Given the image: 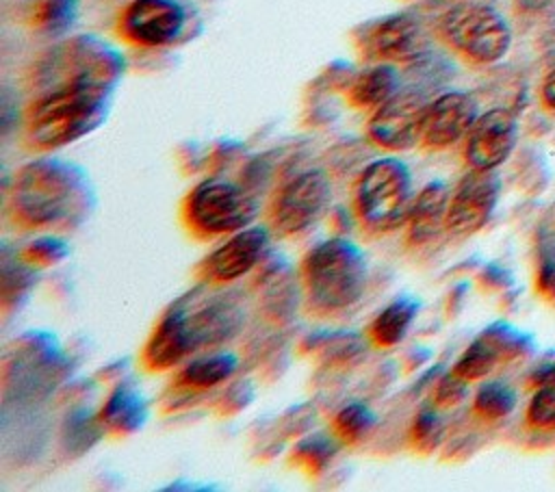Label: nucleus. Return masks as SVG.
I'll list each match as a JSON object with an SVG mask.
<instances>
[{
    "instance_id": "obj_31",
    "label": "nucleus",
    "mask_w": 555,
    "mask_h": 492,
    "mask_svg": "<svg viewBox=\"0 0 555 492\" xmlns=\"http://www.w3.org/2000/svg\"><path fill=\"white\" fill-rule=\"evenodd\" d=\"M440 436H442V420H440V416L434 410L423 407L416 414L414 425H412V440H414V444L421 451H431L434 446H438Z\"/></svg>"
},
{
    "instance_id": "obj_21",
    "label": "nucleus",
    "mask_w": 555,
    "mask_h": 492,
    "mask_svg": "<svg viewBox=\"0 0 555 492\" xmlns=\"http://www.w3.org/2000/svg\"><path fill=\"white\" fill-rule=\"evenodd\" d=\"M421 308V301L412 295H401L392 299L369 325V336L377 347H395L399 345L412 321L416 319Z\"/></svg>"
},
{
    "instance_id": "obj_6",
    "label": "nucleus",
    "mask_w": 555,
    "mask_h": 492,
    "mask_svg": "<svg viewBox=\"0 0 555 492\" xmlns=\"http://www.w3.org/2000/svg\"><path fill=\"white\" fill-rule=\"evenodd\" d=\"M444 41L475 63H496L512 43L505 17L490 4L460 2L440 17Z\"/></svg>"
},
{
    "instance_id": "obj_32",
    "label": "nucleus",
    "mask_w": 555,
    "mask_h": 492,
    "mask_svg": "<svg viewBox=\"0 0 555 492\" xmlns=\"http://www.w3.org/2000/svg\"><path fill=\"white\" fill-rule=\"evenodd\" d=\"M466 384H468V381H464L462 377H457V375L451 371V375H447V377L438 384L436 401H438L440 405H453V403L462 401Z\"/></svg>"
},
{
    "instance_id": "obj_27",
    "label": "nucleus",
    "mask_w": 555,
    "mask_h": 492,
    "mask_svg": "<svg viewBox=\"0 0 555 492\" xmlns=\"http://www.w3.org/2000/svg\"><path fill=\"white\" fill-rule=\"evenodd\" d=\"M35 275H33V264L28 260H9V256H4L2 260V301L4 306L11 303V299L17 301L20 295H26L28 288L33 286Z\"/></svg>"
},
{
    "instance_id": "obj_28",
    "label": "nucleus",
    "mask_w": 555,
    "mask_h": 492,
    "mask_svg": "<svg viewBox=\"0 0 555 492\" xmlns=\"http://www.w3.org/2000/svg\"><path fill=\"white\" fill-rule=\"evenodd\" d=\"M336 453V442L330 436H310L295 449V459L304 466H308L312 472L323 470L325 464Z\"/></svg>"
},
{
    "instance_id": "obj_33",
    "label": "nucleus",
    "mask_w": 555,
    "mask_h": 492,
    "mask_svg": "<svg viewBox=\"0 0 555 492\" xmlns=\"http://www.w3.org/2000/svg\"><path fill=\"white\" fill-rule=\"evenodd\" d=\"M540 288L544 290V295H555V260H544L540 267V275H538Z\"/></svg>"
},
{
    "instance_id": "obj_18",
    "label": "nucleus",
    "mask_w": 555,
    "mask_h": 492,
    "mask_svg": "<svg viewBox=\"0 0 555 492\" xmlns=\"http://www.w3.org/2000/svg\"><path fill=\"white\" fill-rule=\"evenodd\" d=\"M186 323L197 351L202 347H215L230 340L238 332L243 323V314L232 301L221 299V301H210L208 306L195 312L186 310Z\"/></svg>"
},
{
    "instance_id": "obj_23",
    "label": "nucleus",
    "mask_w": 555,
    "mask_h": 492,
    "mask_svg": "<svg viewBox=\"0 0 555 492\" xmlns=\"http://www.w3.org/2000/svg\"><path fill=\"white\" fill-rule=\"evenodd\" d=\"M78 17V0H35L30 9L33 28L48 37L65 35Z\"/></svg>"
},
{
    "instance_id": "obj_3",
    "label": "nucleus",
    "mask_w": 555,
    "mask_h": 492,
    "mask_svg": "<svg viewBox=\"0 0 555 492\" xmlns=\"http://www.w3.org/2000/svg\"><path fill=\"white\" fill-rule=\"evenodd\" d=\"M308 297L319 310H345L358 303L366 288V256L347 238H327L314 245L301 264Z\"/></svg>"
},
{
    "instance_id": "obj_10",
    "label": "nucleus",
    "mask_w": 555,
    "mask_h": 492,
    "mask_svg": "<svg viewBox=\"0 0 555 492\" xmlns=\"http://www.w3.org/2000/svg\"><path fill=\"white\" fill-rule=\"evenodd\" d=\"M501 182L494 169L468 171L449 199L447 230L460 236L473 234L488 223L499 199Z\"/></svg>"
},
{
    "instance_id": "obj_29",
    "label": "nucleus",
    "mask_w": 555,
    "mask_h": 492,
    "mask_svg": "<svg viewBox=\"0 0 555 492\" xmlns=\"http://www.w3.org/2000/svg\"><path fill=\"white\" fill-rule=\"evenodd\" d=\"M527 423L540 431H555V386H540L529 401Z\"/></svg>"
},
{
    "instance_id": "obj_15",
    "label": "nucleus",
    "mask_w": 555,
    "mask_h": 492,
    "mask_svg": "<svg viewBox=\"0 0 555 492\" xmlns=\"http://www.w3.org/2000/svg\"><path fill=\"white\" fill-rule=\"evenodd\" d=\"M195 351L193 336L186 323V308L173 306L158 321L143 347V364L150 371H167Z\"/></svg>"
},
{
    "instance_id": "obj_2",
    "label": "nucleus",
    "mask_w": 555,
    "mask_h": 492,
    "mask_svg": "<svg viewBox=\"0 0 555 492\" xmlns=\"http://www.w3.org/2000/svg\"><path fill=\"white\" fill-rule=\"evenodd\" d=\"M87 176L74 163L39 158L22 167L11 193V208L24 225H61L78 221L89 208Z\"/></svg>"
},
{
    "instance_id": "obj_26",
    "label": "nucleus",
    "mask_w": 555,
    "mask_h": 492,
    "mask_svg": "<svg viewBox=\"0 0 555 492\" xmlns=\"http://www.w3.org/2000/svg\"><path fill=\"white\" fill-rule=\"evenodd\" d=\"M100 423V416L93 418L89 410H76L67 416L65 420V429H63V442L67 446V451H74V453H82L87 451L95 440H98V427ZM102 425V423H100Z\"/></svg>"
},
{
    "instance_id": "obj_24",
    "label": "nucleus",
    "mask_w": 555,
    "mask_h": 492,
    "mask_svg": "<svg viewBox=\"0 0 555 492\" xmlns=\"http://www.w3.org/2000/svg\"><path fill=\"white\" fill-rule=\"evenodd\" d=\"M475 412L488 420L507 416L516 405V392L505 381H486L475 394Z\"/></svg>"
},
{
    "instance_id": "obj_34",
    "label": "nucleus",
    "mask_w": 555,
    "mask_h": 492,
    "mask_svg": "<svg viewBox=\"0 0 555 492\" xmlns=\"http://www.w3.org/2000/svg\"><path fill=\"white\" fill-rule=\"evenodd\" d=\"M542 102L548 108H555V69H551L542 82Z\"/></svg>"
},
{
    "instance_id": "obj_11",
    "label": "nucleus",
    "mask_w": 555,
    "mask_h": 492,
    "mask_svg": "<svg viewBox=\"0 0 555 492\" xmlns=\"http://www.w3.org/2000/svg\"><path fill=\"white\" fill-rule=\"evenodd\" d=\"M360 43L364 52L386 63H412L427 48L421 24L408 13H392L366 24Z\"/></svg>"
},
{
    "instance_id": "obj_8",
    "label": "nucleus",
    "mask_w": 555,
    "mask_h": 492,
    "mask_svg": "<svg viewBox=\"0 0 555 492\" xmlns=\"http://www.w3.org/2000/svg\"><path fill=\"white\" fill-rule=\"evenodd\" d=\"M186 28V9L180 0H132L119 15V35L143 48L176 43Z\"/></svg>"
},
{
    "instance_id": "obj_9",
    "label": "nucleus",
    "mask_w": 555,
    "mask_h": 492,
    "mask_svg": "<svg viewBox=\"0 0 555 492\" xmlns=\"http://www.w3.org/2000/svg\"><path fill=\"white\" fill-rule=\"evenodd\" d=\"M427 100L416 89H399L369 119V137L386 152H405L421 141Z\"/></svg>"
},
{
    "instance_id": "obj_4",
    "label": "nucleus",
    "mask_w": 555,
    "mask_h": 492,
    "mask_svg": "<svg viewBox=\"0 0 555 492\" xmlns=\"http://www.w3.org/2000/svg\"><path fill=\"white\" fill-rule=\"evenodd\" d=\"M412 199L410 167L395 156L373 160L356 182V210L373 232H390L405 223Z\"/></svg>"
},
{
    "instance_id": "obj_22",
    "label": "nucleus",
    "mask_w": 555,
    "mask_h": 492,
    "mask_svg": "<svg viewBox=\"0 0 555 492\" xmlns=\"http://www.w3.org/2000/svg\"><path fill=\"white\" fill-rule=\"evenodd\" d=\"M236 368H238V358L234 353L230 351L206 353L184 364V368L178 375V384L195 390L215 388L225 379H230L236 373Z\"/></svg>"
},
{
    "instance_id": "obj_1",
    "label": "nucleus",
    "mask_w": 555,
    "mask_h": 492,
    "mask_svg": "<svg viewBox=\"0 0 555 492\" xmlns=\"http://www.w3.org/2000/svg\"><path fill=\"white\" fill-rule=\"evenodd\" d=\"M115 85L102 80H72L46 89L26 113L28 141L39 150L74 143L108 115Z\"/></svg>"
},
{
    "instance_id": "obj_30",
    "label": "nucleus",
    "mask_w": 555,
    "mask_h": 492,
    "mask_svg": "<svg viewBox=\"0 0 555 492\" xmlns=\"http://www.w3.org/2000/svg\"><path fill=\"white\" fill-rule=\"evenodd\" d=\"M69 254V245L56 236H41L22 249V258L30 264H56Z\"/></svg>"
},
{
    "instance_id": "obj_20",
    "label": "nucleus",
    "mask_w": 555,
    "mask_h": 492,
    "mask_svg": "<svg viewBox=\"0 0 555 492\" xmlns=\"http://www.w3.org/2000/svg\"><path fill=\"white\" fill-rule=\"evenodd\" d=\"M401 89L399 72L392 63H377L362 69L351 85L347 87V98L356 108L375 111L384 102H388Z\"/></svg>"
},
{
    "instance_id": "obj_16",
    "label": "nucleus",
    "mask_w": 555,
    "mask_h": 492,
    "mask_svg": "<svg viewBox=\"0 0 555 492\" xmlns=\"http://www.w3.org/2000/svg\"><path fill=\"white\" fill-rule=\"evenodd\" d=\"M514 336L516 334L512 329H501V327L486 329L479 338H475L464 349V353L457 358L453 366V373L464 381L483 379L499 364L501 358L512 355L514 349L520 345L518 340H514Z\"/></svg>"
},
{
    "instance_id": "obj_19",
    "label": "nucleus",
    "mask_w": 555,
    "mask_h": 492,
    "mask_svg": "<svg viewBox=\"0 0 555 492\" xmlns=\"http://www.w3.org/2000/svg\"><path fill=\"white\" fill-rule=\"evenodd\" d=\"M98 416L113 433H134L147 420V403L134 386L121 384L106 397Z\"/></svg>"
},
{
    "instance_id": "obj_25",
    "label": "nucleus",
    "mask_w": 555,
    "mask_h": 492,
    "mask_svg": "<svg viewBox=\"0 0 555 492\" xmlns=\"http://www.w3.org/2000/svg\"><path fill=\"white\" fill-rule=\"evenodd\" d=\"M373 425H375V414L369 410V405L360 401H351L343 405L334 416V431L347 442L360 440L373 429Z\"/></svg>"
},
{
    "instance_id": "obj_13",
    "label": "nucleus",
    "mask_w": 555,
    "mask_h": 492,
    "mask_svg": "<svg viewBox=\"0 0 555 492\" xmlns=\"http://www.w3.org/2000/svg\"><path fill=\"white\" fill-rule=\"evenodd\" d=\"M516 119L505 108H490L479 115L466 134V160L473 169H496L516 145Z\"/></svg>"
},
{
    "instance_id": "obj_7",
    "label": "nucleus",
    "mask_w": 555,
    "mask_h": 492,
    "mask_svg": "<svg viewBox=\"0 0 555 492\" xmlns=\"http://www.w3.org/2000/svg\"><path fill=\"white\" fill-rule=\"evenodd\" d=\"M330 199V178L321 169L301 171L280 189L271 208V223L284 236L299 234L319 221Z\"/></svg>"
},
{
    "instance_id": "obj_12",
    "label": "nucleus",
    "mask_w": 555,
    "mask_h": 492,
    "mask_svg": "<svg viewBox=\"0 0 555 492\" xmlns=\"http://www.w3.org/2000/svg\"><path fill=\"white\" fill-rule=\"evenodd\" d=\"M477 104L464 91H447L425 108L421 143L429 150H444L468 134L477 119Z\"/></svg>"
},
{
    "instance_id": "obj_5",
    "label": "nucleus",
    "mask_w": 555,
    "mask_h": 492,
    "mask_svg": "<svg viewBox=\"0 0 555 492\" xmlns=\"http://www.w3.org/2000/svg\"><path fill=\"white\" fill-rule=\"evenodd\" d=\"M256 195L236 182L212 178L199 182L184 202V221L197 236L234 234L258 217Z\"/></svg>"
},
{
    "instance_id": "obj_14",
    "label": "nucleus",
    "mask_w": 555,
    "mask_h": 492,
    "mask_svg": "<svg viewBox=\"0 0 555 492\" xmlns=\"http://www.w3.org/2000/svg\"><path fill=\"white\" fill-rule=\"evenodd\" d=\"M271 234L267 225H247L221 243L204 262L206 275L215 282H234L247 275L267 254Z\"/></svg>"
},
{
    "instance_id": "obj_17",
    "label": "nucleus",
    "mask_w": 555,
    "mask_h": 492,
    "mask_svg": "<svg viewBox=\"0 0 555 492\" xmlns=\"http://www.w3.org/2000/svg\"><path fill=\"white\" fill-rule=\"evenodd\" d=\"M449 199L451 195L442 180H431L418 191V195L412 199V208L405 221L410 243H429L440 234L442 228H447Z\"/></svg>"
}]
</instances>
